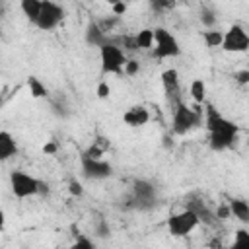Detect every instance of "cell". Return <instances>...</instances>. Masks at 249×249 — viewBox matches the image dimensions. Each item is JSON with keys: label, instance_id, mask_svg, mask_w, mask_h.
Returning a JSON list of instances; mask_svg holds the SVG:
<instances>
[{"label": "cell", "instance_id": "24", "mask_svg": "<svg viewBox=\"0 0 249 249\" xmlns=\"http://www.w3.org/2000/svg\"><path fill=\"white\" fill-rule=\"evenodd\" d=\"M200 21H202V25H206V27L210 29V27H214L216 18H214V14H212L208 8H202V10H200Z\"/></svg>", "mask_w": 249, "mask_h": 249}, {"label": "cell", "instance_id": "26", "mask_svg": "<svg viewBox=\"0 0 249 249\" xmlns=\"http://www.w3.org/2000/svg\"><path fill=\"white\" fill-rule=\"evenodd\" d=\"M105 154V150L99 146V144H91L88 150L82 152V156H88V158H101Z\"/></svg>", "mask_w": 249, "mask_h": 249}, {"label": "cell", "instance_id": "35", "mask_svg": "<svg viewBox=\"0 0 249 249\" xmlns=\"http://www.w3.org/2000/svg\"><path fill=\"white\" fill-rule=\"evenodd\" d=\"M214 216H216V218H220V220H224V218H228V216H230V208H228V206H222Z\"/></svg>", "mask_w": 249, "mask_h": 249}, {"label": "cell", "instance_id": "36", "mask_svg": "<svg viewBox=\"0 0 249 249\" xmlns=\"http://www.w3.org/2000/svg\"><path fill=\"white\" fill-rule=\"evenodd\" d=\"M4 224H6V214H4V210L0 208V230L4 228Z\"/></svg>", "mask_w": 249, "mask_h": 249}, {"label": "cell", "instance_id": "11", "mask_svg": "<svg viewBox=\"0 0 249 249\" xmlns=\"http://www.w3.org/2000/svg\"><path fill=\"white\" fill-rule=\"evenodd\" d=\"M161 86L171 105L181 99V82H179V72L175 68H167L161 72Z\"/></svg>", "mask_w": 249, "mask_h": 249}, {"label": "cell", "instance_id": "13", "mask_svg": "<svg viewBox=\"0 0 249 249\" xmlns=\"http://www.w3.org/2000/svg\"><path fill=\"white\" fill-rule=\"evenodd\" d=\"M84 39H86V43H88L89 47H97V49H99L103 43L111 41V37L99 27L97 21H89V23H88L86 33H84Z\"/></svg>", "mask_w": 249, "mask_h": 249}, {"label": "cell", "instance_id": "4", "mask_svg": "<svg viewBox=\"0 0 249 249\" xmlns=\"http://www.w3.org/2000/svg\"><path fill=\"white\" fill-rule=\"evenodd\" d=\"M99 58H101L103 74H117V76L123 74V66L126 62V53L113 39L99 47Z\"/></svg>", "mask_w": 249, "mask_h": 249}, {"label": "cell", "instance_id": "7", "mask_svg": "<svg viewBox=\"0 0 249 249\" xmlns=\"http://www.w3.org/2000/svg\"><path fill=\"white\" fill-rule=\"evenodd\" d=\"M200 224V220L196 218V214L191 208H185L177 214H171L167 218V231L173 237H185L189 235L196 226Z\"/></svg>", "mask_w": 249, "mask_h": 249}, {"label": "cell", "instance_id": "12", "mask_svg": "<svg viewBox=\"0 0 249 249\" xmlns=\"http://www.w3.org/2000/svg\"><path fill=\"white\" fill-rule=\"evenodd\" d=\"M148 121H150V113H148V109L142 107V105H132V107H128V109L124 111V115H123V123H124L126 126H132V128L144 126V124H148Z\"/></svg>", "mask_w": 249, "mask_h": 249}, {"label": "cell", "instance_id": "29", "mask_svg": "<svg viewBox=\"0 0 249 249\" xmlns=\"http://www.w3.org/2000/svg\"><path fill=\"white\" fill-rule=\"evenodd\" d=\"M68 191H70L72 196H82V195H84V187H82V183L76 181V179H72V181L68 183Z\"/></svg>", "mask_w": 249, "mask_h": 249}, {"label": "cell", "instance_id": "33", "mask_svg": "<svg viewBox=\"0 0 249 249\" xmlns=\"http://www.w3.org/2000/svg\"><path fill=\"white\" fill-rule=\"evenodd\" d=\"M58 152V144L54 142V140H49L45 146H43V154H47V156H54Z\"/></svg>", "mask_w": 249, "mask_h": 249}, {"label": "cell", "instance_id": "8", "mask_svg": "<svg viewBox=\"0 0 249 249\" xmlns=\"http://www.w3.org/2000/svg\"><path fill=\"white\" fill-rule=\"evenodd\" d=\"M220 47L226 53H245L249 49V35L245 31V27L239 23L230 25V29L224 31V39H222Z\"/></svg>", "mask_w": 249, "mask_h": 249}, {"label": "cell", "instance_id": "28", "mask_svg": "<svg viewBox=\"0 0 249 249\" xmlns=\"http://www.w3.org/2000/svg\"><path fill=\"white\" fill-rule=\"evenodd\" d=\"M123 47H124V49H123L124 53H126V51H128V53H134V51H138V47H136V41H134V35H124V37H123Z\"/></svg>", "mask_w": 249, "mask_h": 249}, {"label": "cell", "instance_id": "1", "mask_svg": "<svg viewBox=\"0 0 249 249\" xmlns=\"http://www.w3.org/2000/svg\"><path fill=\"white\" fill-rule=\"evenodd\" d=\"M202 105H204L202 121H204V126L208 130V146L214 152L230 150L235 144V140H237L239 126L233 124V121L226 119L212 103H206L204 101Z\"/></svg>", "mask_w": 249, "mask_h": 249}, {"label": "cell", "instance_id": "21", "mask_svg": "<svg viewBox=\"0 0 249 249\" xmlns=\"http://www.w3.org/2000/svg\"><path fill=\"white\" fill-rule=\"evenodd\" d=\"M202 39H204V43H206V47H210V49H216V47H220L222 45V39H224V31H220V29H206V31H202Z\"/></svg>", "mask_w": 249, "mask_h": 249}, {"label": "cell", "instance_id": "2", "mask_svg": "<svg viewBox=\"0 0 249 249\" xmlns=\"http://www.w3.org/2000/svg\"><path fill=\"white\" fill-rule=\"evenodd\" d=\"M173 117H171V132L177 136H185L193 128L202 124V103H196L195 107H189L183 99L175 101L173 105Z\"/></svg>", "mask_w": 249, "mask_h": 249}, {"label": "cell", "instance_id": "37", "mask_svg": "<svg viewBox=\"0 0 249 249\" xmlns=\"http://www.w3.org/2000/svg\"><path fill=\"white\" fill-rule=\"evenodd\" d=\"M109 4H115V2H128V0H107Z\"/></svg>", "mask_w": 249, "mask_h": 249}, {"label": "cell", "instance_id": "3", "mask_svg": "<svg viewBox=\"0 0 249 249\" xmlns=\"http://www.w3.org/2000/svg\"><path fill=\"white\" fill-rule=\"evenodd\" d=\"M10 189L16 198H27L35 195H45L49 191V185L21 169H16L10 173Z\"/></svg>", "mask_w": 249, "mask_h": 249}, {"label": "cell", "instance_id": "20", "mask_svg": "<svg viewBox=\"0 0 249 249\" xmlns=\"http://www.w3.org/2000/svg\"><path fill=\"white\" fill-rule=\"evenodd\" d=\"M27 86H29L31 97H35V99H41V97H47V95H49L47 86H45L37 76H29V78H27Z\"/></svg>", "mask_w": 249, "mask_h": 249}, {"label": "cell", "instance_id": "14", "mask_svg": "<svg viewBox=\"0 0 249 249\" xmlns=\"http://www.w3.org/2000/svg\"><path fill=\"white\" fill-rule=\"evenodd\" d=\"M18 154V142L8 130H0V161H6Z\"/></svg>", "mask_w": 249, "mask_h": 249}, {"label": "cell", "instance_id": "32", "mask_svg": "<svg viewBox=\"0 0 249 249\" xmlns=\"http://www.w3.org/2000/svg\"><path fill=\"white\" fill-rule=\"evenodd\" d=\"M126 8H128L126 2H115V4H111V12H113L115 16H123V14L126 12Z\"/></svg>", "mask_w": 249, "mask_h": 249}, {"label": "cell", "instance_id": "25", "mask_svg": "<svg viewBox=\"0 0 249 249\" xmlns=\"http://www.w3.org/2000/svg\"><path fill=\"white\" fill-rule=\"evenodd\" d=\"M95 93H97V97H99V99H107V97L111 95V86H109L105 80H101V82L97 84Z\"/></svg>", "mask_w": 249, "mask_h": 249}, {"label": "cell", "instance_id": "9", "mask_svg": "<svg viewBox=\"0 0 249 249\" xmlns=\"http://www.w3.org/2000/svg\"><path fill=\"white\" fill-rule=\"evenodd\" d=\"M80 165H82V175L86 179H93V181H101L113 175V165L101 158H88V156H80Z\"/></svg>", "mask_w": 249, "mask_h": 249}, {"label": "cell", "instance_id": "10", "mask_svg": "<svg viewBox=\"0 0 249 249\" xmlns=\"http://www.w3.org/2000/svg\"><path fill=\"white\" fill-rule=\"evenodd\" d=\"M132 202L140 210H150L156 206V187L146 179H136L132 183Z\"/></svg>", "mask_w": 249, "mask_h": 249}, {"label": "cell", "instance_id": "16", "mask_svg": "<svg viewBox=\"0 0 249 249\" xmlns=\"http://www.w3.org/2000/svg\"><path fill=\"white\" fill-rule=\"evenodd\" d=\"M228 208H230V214H233L243 224L249 222V202L245 198H230Z\"/></svg>", "mask_w": 249, "mask_h": 249}, {"label": "cell", "instance_id": "18", "mask_svg": "<svg viewBox=\"0 0 249 249\" xmlns=\"http://www.w3.org/2000/svg\"><path fill=\"white\" fill-rule=\"evenodd\" d=\"M19 6H21L23 16H25L31 23H35V19H37V16H39V10H41V0H21Z\"/></svg>", "mask_w": 249, "mask_h": 249}, {"label": "cell", "instance_id": "5", "mask_svg": "<svg viewBox=\"0 0 249 249\" xmlns=\"http://www.w3.org/2000/svg\"><path fill=\"white\" fill-rule=\"evenodd\" d=\"M154 56L156 58H175L181 54V47L177 37L167 31L165 27H156L154 29Z\"/></svg>", "mask_w": 249, "mask_h": 249}, {"label": "cell", "instance_id": "19", "mask_svg": "<svg viewBox=\"0 0 249 249\" xmlns=\"http://www.w3.org/2000/svg\"><path fill=\"white\" fill-rule=\"evenodd\" d=\"M189 93L195 99V103H204L206 101V84H204V80H200V78L193 80L191 88H189Z\"/></svg>", "mask_w": 249, "mask_h": 249}, {"label": "cell", "instance_id": "17", "mask_svg": "<svg viewBox=\"0 0 249 249\" xmlns=\"http://www.w3.org/2000/svg\"><path fill=\"white\" fill-rule=\"evenodd\" d=\"M134 41H136L138 51H140V49H142V51L152 49V47H154V29H150V27L140 29V31L134 35Z\"/></svg>", "mask_w": 249, "mask_h": 249}, {"label": "cell", "instance_id": "27", "mask_svg": "<svg viewBox=\"0 0 249 249\" xmlns=\"http://www.w3.org/2000/svg\"><path fill=\"white\" fill-rule=\"evenodd\" d=\"M233 241H235V245H247V243H249V230L239 228V230L235 231Z\"/></svg>", "mask_w": 249, "mask_h": 249}, {"label": "cell", "instance_id": "6", "mask_svg": "<svg viewBox=\"0 0 249 249\" xmlns=\"http://www.w3.org/2000/svg\"><path fill=\"white\" fill-rule=\"evenodd\" d=\"M64 19V8L58 6L53 0H41V10L39 16L35 19V27H39L41 31H53L60 25V21Z\"/></svg>", "mask_w": 249, "mask_h": 249}, {"label": "cell", "instance_id": "15", "mask_svg": "<svg viewBox=\"0 0 249 249\" xmlns=\"http://www.w3.org/2000/svg\"><path fill=\"white\" fill-rule=\"evenodd\" d=\"M185 208H191V210L196 214V218H198L200 222H204V224H214V222H216V216L208 210V206H206L204 200H200V198H196V200L189 198Z\"/></svg>", "mask_w": 249, "mask_h": 249}, {"label": "cell", "instance_id": "23", "mask_svg": "<svg viewBox=\"0 0 249 249\" xmlns=\"http://www.w3.org/2000/svg\"><path fill=\"white\" fill-rule=\"evenodd\" d=\"M138 72H140V62L126 58V62H124V66H123V74H126V76H136Z\"/></svg>", "mask_w": 249, "mask_h": 249}, {"label": "cell", "instance_id": "30", "mask_svg": "<svg viewBox=\"0 0 249 249\" xmlns=\"http://www.w3.org/2000/svg\"><path fill=\"white\" fill-rule=\"evenodd\" d=\"M72 247H76V249H80V247H84V249H93V241L88 239V237H84V235H78V239L72 243Z\"/></svg>", "mask_w": 249, "mask_h": 249}, {"label": "cell", "instance_id": "31", "mask_svg": "<svg viewBox=\"0 0 249 249\" xmlns=\"http://www.w3.org/2000/svg\"><path fill=\"white\" fill-rule=\"evenodd\" d=\"M233 78H235V82H237V84L245 86V84H249V70H247V68H243V70H237V72L233 74Z\"/></svg>", "mask_w": 249, "mask_h": 249}, {"label": "cell", "instance_id": "34", "mask_svg": "<svg viewBox=\"0 0 249 249\" xmlns=\"http://www.w3.org/2000/svg\"><path fill=\"white\" fill-rule=\"evenodd\" d=\"M95 231H97V235H99V237H109V233H111V231H109V226H107V224H105L103 220H101V222L97 224Z\"/></svg>", "mask_w": 249, "mask_h": 249}, {"label": "cell", "instance_id": "22", "mask_svg": "<svg viewBox=\"0 0 249 249\" xmlns=\"http://www.w3.org/2000/svg\"><path fill=\"white\" fill-rule=\"evenodd\" d=\"M150 6L154 12H165L175 6V0H150Z\"/></svg>", "mask_w": 249, "mask_h": 249}]
</instances>
